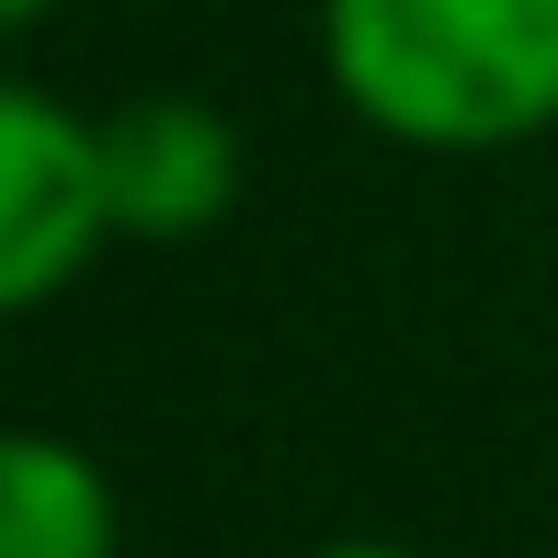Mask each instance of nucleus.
Instances as JSON below:
<instances>
[{
    "instance_id": "nucleus-1",
    "label": "nucleus",
    "mask_w": 558,
    "mask_h": 558,
    "mask_svg": "<svg viewBox=\"0 0 558 558\" xmlns=\"http://www.w3.org/2000/svg\"><path fill=\"white\" fill-rule=\"evenodd\" d=\"M319 81L388 148L490 160L558 125V0H319Z\"/></svg>"
},
{
    "instance_id": "nucleus-2",
    "label": "nucleus",
    "mask_w": 558,
    "mask_h": 558,
    "mask_svg": "<svg viewBox=\"0 0 558 558\" xmlns=\"http://www.w3.org/2000/svg\"><path fill=\"white\" fill-rule=\"evenodd\" d=\"M104 240H114V217H104L92 114H69L35 81H0V319L58 308Z\"/></svg>"
},
{
    "instance_id": "nucleus-3",
    "label": "nucleus",
    "mask_w": 558,
    "mask_h": 558,
    "mask_svg": "<svg viewBox=\"0 0 558 558\" xmlns=\"http://www.w3.org/2000/svg\"><path fill=\"white\" fill-rule=\"evenodd\" d=\"M92 148H104L114 240H206L240 206V125L206 92H137V104L92 114Z\"/></svg>"
},
{
    "instance_id": "nucleus-4",
    "label": "nucleus",
    "mask_w": 558,
    "mask_h": 558,
    "mask_svg": "<svg viewBox=\"0 0 558 558\" xmlns=\"http://www.w3.org/2000/svg\"><path fill=\"white\" fill-rule=\"evenodd\" d=\"M125 513L92 445L0 422V558H114Z\"/></svg>"
},
{
    "instance_id": "nucleus-5",
    "label": "nucleus",
    "mask_w": 558,
    "mask_h": 558,
    "mask_svg": "<svg viewBox=\"0 0 558 558\" xmlns=\"http://www.w3.org/2000/svg\"><path fill=\"white\" fill-rule=\"evenodd\" d=\"M308 558H422V547H399V536H331V547H308Z\"/></svg>"
},
{
    "instance_id": "nucleus-6",
    "label": "nucleus",
    "mask_w": 558,
    "mask_h": 558,
    "mask_svg": "<svg viewBox=\"0 0 558 558\" xmlns=\"http://www.w3.org/2000/svg\"><path fill=\"white\" fill-rule=\"evenodd\" d=\"M46 12H58V0H0V46H12V35H35Z\"/></svg>"
}]
</instances>
